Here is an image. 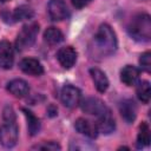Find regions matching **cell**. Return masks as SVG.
Masks as SVG:
<instances>
[{
    "mask_svg": "<svg viewBox=\"0 0 151 151\" xmlns=\"http://www.w3.org/2000/svg\"><path fill=\"white\" fill-rule=\"evenodd\" d=\"M127 32L130 37L137 41H150L151 38V18L146 13H139L134 15L129 25Z\"/></svg>",
    "mask_w": 151,
    "mask_h": 151,
    "instance_id": "1",
    "label": "cell"
},
{
    "mask_svg": "<svg viewBox=\"0 0 151 151\" xmlns=\"http://www.w3.org/2000/svg\"><path fill=\"white\" fill-rule=\"evenodd\" d=\"M94 44L100 54L110 55L116 52L117 45H118L117 37L110 25L103 24L99 26L94 35Z\"/></svg>",
    "mask_w": 151,
    "mask_h": 151,
    "instance_id": "2",
    "label": "cell"
},
{
    "mask_svg": "<svg viewBox=\"0 0 151 151\" xmlns=\"http://www.w3.org/2000/svg\"><path fill=\"white\" fill-rule=\"evenodd\" d=\"M38 32H39V25L37 22L25 25L17 37V40H15L17 50L24 51V50L31 47L37 39Z\"/></svg>",
    "mask_w": 151,
    "mask_h": 151,
    "instance_id": "3",
    "label": "cell"
},
{
    "mask_svg": "<svg viewBox=\"0 0 151 151\" xmlns=\"http://www.w3.org/2000/svg\"><path fill=\"white\" fill-rule=\"evenodd\" d=\"M18 142V126L15 122H6L0 126V144L5 147H13Z\"/></svg>",
    "mask_w": 151,
    "mask_h": 151,
    "instance_id": "4",
    "label": "cell"
},
{
    "mask_svg": "<svg viewBox=\"0 0 151 151\" xmlns=\"http://www.w3.org/2000/svg\"><path fill=\"white\" fill-rule=\"evenodd\" d=\"M60 98H61V103L64 104V106H66L68 109H73L79 105L81 93H80L79 88H77L76 86L65 85L61 90Z\"/></svg>",
    "mask_w": 151,
    "mask_h": 151,
    "instance_id": "5",
    "label": "cell"
},
{
    "mask_svg": "<svg viewBox=\"0 0 151 151\" xmlns=\"http://www.w3.org/2000/svg\"><path fill=\"white\" fill-rule=\"evenodd\" d=\"M81 110L87 114H93L97 117L110 111V109L105 105L104 101H101L100 99L94 98V97H90V98L84 99L81 101Z\"/></svg>",
    "mask_w": 151,
    "mask_h": 151,
    "instance_id": "6",
    "label": "cell"
},
{
    "mask_svg": "<svg viewBox=\"0 0 151 151\" xmlns=\"http://www.w3.org/2000/svg\"><path fill=\"white\" fill-rule=\"evenodd\" d=\"M48 14L54 21H61L68 18L70 12L64 0H51L48 2Z\"/></svg>",
    "mask_w": 151,
    "mask_h": 151,
    "instance_id": "7",
    "label": "cell"
},
{
    "mask_svg": "<svg viewBox=\"0 0 151 151\" xmlns=\"http://www.w3.org/2000/svg\"><path fill=\"white\" fill-rule=\"evenodd\" d=\"M57 59L64 68H71L77 61V52L72 46L61 47L57 53Z\"/></svg>",
    "mask_w": 151,
    "mask_h": 151,
    "instance_id": "8",
    "label": "cell"
},
{
    "mask_svg": "<svg viewBox=\"0 0 151 151\" xmlns=\"http://www.w3.org/2000/svg\"><path fill=\"white\" fill-rule=\"evenodd\" d=\"M74 127L79 133H81L88 138H92V139L96 138L99 132L97 124L88 119H85V118H78L74 123Z\"/></svg>",
    "mask_w": 151,
    "mask_h": 151,
    "instance_id": "9",
    "label": "cell"
},
{
    "mask_svg": "<svg viewBox=\"0 0 151 151\" xmlns=\"http://www.w3.org/2000/svg\"><path fill=\"white\" fill-rule=\"evenodd\" d=\"M14 53L11 44L7 40L0 41V66L5 70H8L13 66Z\"/></svg>",
    "mask_w": 151,
    "mask_h": 151,
    "instance_id": "10",
    "label": "cell"
},
{
    "mask_svg": "<svg viewBox=\"0 0 151 151\" xmlns=\"http://www.w3.org/2000/svg\"><path fill=\"white\" fill-rule=\"evenodd\" d=\"M20 70L29 76H40L44 72L42 65L40 64L39 60L34 59V58H25L20 61L19 64Z\"/></svg>",
    "mask_w": 151,
    "mask_h": 151,
    "instance_id": "11",
    "label": "cell"
},
{
    "mask_svg": "<svg viewBox=\"0 0 151 151\" xmlns=\"http://www.w3.org/2000/svg\"><path fill=\"white\" fill-rule=\"evenodd\" d=\"M7 91L17 98H22L29 92V86L24 79H13L7 84Z\"/></svg>",
    "mask_w": 151,
    "mask_h": 151,
    "instance_id": "12",
    "label": "cell"
},
{
    "mask_svg": "<svg viewBox=\"0 0 151 151\" xmlns=\"http://www.w3.org/2000/svg\"><path fill=\"white\" fill-rule=\"evenodd\" d=\"M119 111L122 117L125 119L126 123H132L136 119L137 116V106L133 100L131 99H125L120 103L119 105Z\"/></svg>",
    "mask_w": 151,
    "mask_h": 151,
    "instance_id": "13",
    "label": "cell"
},
{
    "mask_svg": "<svg viewBox=\"0 0 151 151\" xmlns=\"http://www.w3.org/2000/svg\"><path fill=\"white\" fill-rule=\"evenodd\" d=\"M138 78H139V70L132 65H126L120 71V80L127 86L136 85Z\"/></svg>",
    "mask_w": 151,
    "mask_h": 151,
    "instance_id": "14",
    "label": "cell"
},
{
    "mask_svg": "<svg viewBox=\"0 0 151 151\" xmlns=\"http://www.w3.org/2000/svg\"><path fill=\"white\" fill-rule=\"evenodd\" d=\"M97 127H98V131L106 133V134L113 132V130L116 127V123H114V119L111 114V111H107V112H105L98 117Z\"/></svg>",
    "mask_w": 151,
    "mask_h": 151,
    "instance_id": "15",
    "label": "cell"
},
{
    "mask_svg": "<svg viewBox=\"0 0 151 151\" xmlns=\"http://www.w3.org/2000/svg\"><path fill=\"white\" fill-rule=\"evenodd\" d=\"M90 74H91V78L93 80L96 88L101 93L105 92L109 87V79H107L106 74L99 68H91Z\"/></svg>",
    "mask_w": 151,
    "mask_h": 151,
    "instance_id": "16",
    "label": "cell"
},
{
    "mask_svg": "<svg viewBox=\"0 0 151 151\" xmlns=\"http://www.w3.org/2000/svg\"><path fill=\"white\" fill-rule=\"evenodd\" d=\"M44 40L48 45H57L64 40V34L57 27H48L44 33Z\"/></svg>",
    "mask_w": 151,
    "mask_h": 151,
    "instance_id": "17",
    "label": "cell"
},
{
    "mask_svg": "<svg viewBox=\"0 0 151 151\" xmlns=\"http://www.w3.org/2000/svg\"><path fill=\"white\" fill-rule=\"evenodd\" d=\"M22 112L25 113V116L27 118V127H28L29 134L35 136L40 131V120L27 109H22Z\"/></svg>",
    "mask_w": 151,
    "mask_h": 151,
    "instance_id": "18",
    "label": "cell"
},
{
    "mask_svg": "<svg viewBox=\"0 0 151 151\" xmlns=\"http://www.w3.org/2000/svg\"><path fill=\"white\" fill-rule=\"evenodd\" d=\"M149 144H150V129H149V125L145 122H143L139 125L137 145H138V147H142V146H147Z\"/></svg>",
    "mask_w": 151,
    "mask_h": 151,
    "instance_id": "19",
    "label": "cell"
},
{
    "mask_svg": "<svg viewBox=\"0 0 151 151\" xmlns=\"http://www.w3.org/2000/svg\"><path fill=\"white\" fill-rule=\"evenodd\" d=\"M34 15V12L31 7L28 6H20L17 7L13 12V19L15 21H22V20H28L32 19Z\"/></svg>",
    "mask_w": 151,
    "mask_h": 151,
    "instance_id": "20",
    "label": "cell"
},
{
    "mask_svg": "<svg viewBox=\"0 0 151 151\" xmlns=\"http://www.w3.org/2000/svg\"><path fill=\"white\" fill-rule=\"evenodd\" d=\"M150 96H151V90H150V83L144 80L140 81L137 86V97L140 101L144 104H147L150 101Z\"/></svg>",
    "mask_w": 151,
    "mask_h": 151,
    "instance_id": "21",
    "label": "cell"
},
{
    "mask_svg": "<svg viewBox=\"0 0 151 151\" xmlns=\"http://www.w3.org/2000/svg\"><path fill=\"white\" fill-rule=\"evenodd\" d=\"M139 64L145 72H150V70H151V53L150 52L143 53L139 58Z\"/></svg>",
    "mask_w": 151,
    "mask_h": 151,
    "instance_id": "22",
    "label": "cell"
},
{
    "mask_svg": "<svg viewBox=\"0 0 151 151\" xmlns=\"http://www.w3.org/2000/svg\"><path fill=\"white\" fill-rule=\"evenodd\" d=\"M32 149H38V150H60V145L57 144L55 142H44L41 144H37Z\"/></svg>",
    "mask_w": 151,
    "mask_h": 151,
    "instance_id": "23",
    "label": "cell"
},
{
    "mask_svg": "<svg viewBox=\"0 0 151 151\" xmlns=\"http://www.w3.org/2000/svg\"><path fill=\"white\" fill-rule=\"evenodd\" d=\"M4 120L5 122H15V114L12 107H6L4 110Z\"/></svg>",
    "mask_w": 151,
    "mask_h": 151,
    "instance_id": "24",
    "label": "cell"
},
{
    "mask_svg": "<svg viewBox=\"0 0 151 151\" xmlns=\"http://www.w3.org/2000/svg\"><path fill=\"white\" fill-rule=\"evenodd\" d=\"M92 0H71L72 5L76 7V8H83L85 6H87Z\"/></svg>",
    "mask_w": 151,
    "mask_h": 151,
    "instance_id": "25",
    "label": "cell"
},
{
    "mask_svg": "<svg viewBox=\"0 0 151 151\" xmlns=\"http://www.w3.org/2000/svg\"><path fill=\"white\" fill-rule=\"evenodd\" d=\"M5 1H8V0H0V2H5Z\"/></svg>",
    "mask_w": 151,
    "mask_h": 151,
    "instance_id": "26",
    "label": "cell"
}]
</instances>
